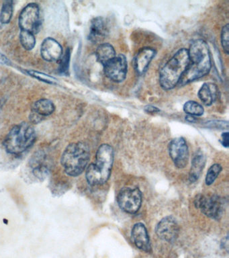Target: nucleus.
<instances>
[{
    "label": "nucleus",
    "mask_w": 229,
    "mask_h": 258,
    "mask_svg": "<svg viewBox=\"0 0 229 258\" xmlns=\"http://www.w3.org/2000/svg\"><path fill=\"white\" fill-rule=\"evenodd\" d=\"M188 52L190 62L180 79L179 86H184L206 76L212 68L210 50L204 40L198 39L193 42Z\"/></svg>",
    "instance_id": "nucleus-1"
},
{
    "label": "nucleus",
    "mask_w": 229,
    "mask_h": 258,
    "mask_svg": "<svg viewBox=\"0 0 229 258\" xmlns=\"http://www.w3.org/2000/svg\"><path fill=\"white\" fill-rule=\"evenodd\" d=\"M114 156V149L110 145L103 144L98 148L96 162L91 163L86 170V179L90 185H101L108 181L113 165Z\"/></svg>",
    "instance_id": "nucleus-2"
},
{
    "label": "nucleus",
    "mask_w": 229,
    "mask_h": 258,
    "mask_svg": "<svg viewBox=\"0 0 229 258\" xmlns=\"http://www.w3.org/2000/svg\"><path fill=\"white\" fill-rule=\"evenodd\" d=\"M189 62L188 50L183 48L178 50L161 70L160 83L162 88L166 90H172L178 85Z\"/></svg>",
    "instance_id": "nucleus-3"
},
{
    "label": "nucleus",
    "mask_w": 229,
    "mask_h": 258,
    "mask_svg": "<svg viewBox=\"0 0 229 258\" xmlns=\"http://www.w3.org/2000/svg\"><path fill=\"white\" fill-rule=\"evenodd\" d=\"M90 158V148L86 143H73L68 145L64 151L61 164L67 175L76 177L85 170Z\"/></svg>",
    "instance_id": "nucleus-4"
},
{
    "label": "nucleus",
    "mask_w": 229,
    "mask_h": 258,
    "mask_svg": "<svg viewBox=\"0 0 229 258\" xmlns=\"http://www.w3.org/2000/svg\"><path fill=\"white\" fill-rule=\"evenodd\" d=\"M36 140V132L33 126L27 122L16 125L10 131L5 141L8 153L21 154L33 145Z\"/></svg>",
    "instance_id": "nucleus-5"
},
{
    "label": "nucleus",
    "mask_w": 229,
    "mask_h": 258,
    "mask_svg": "<svg viewBox=\"0 0 229 258\" xmlns=\"http://www.w3.org/2000/svg\"><path fill=\"white\" fill-rule=\"evenodd\" d=\"M194 205L207 217L214 220L220 219L224 211L222 200L215 195L197 196Z\"/></svg>",
    "instance_id": "nucleus-6"
},
{
    "label": "nucleus",
    "mask_w": 229,
    "mask_h": 258,
    "mask_svg": "<svg viewBox=\"0 0 229 258\" xmlns=\"http://www.w3.org/2000/svg\"><path fill=\"white\" fill-rule=\"evenodd\" d=\"M19 26L21 30L38 33L41 26V12L37 4H28L19 16Z\"/></svg>",
    "instance_id": "nucleus-7"
},
{
    "label": "nucleus",
    "mask_w": 229,
    "mask_h": 258,
    "mask_svg": "<svg viewBox=\"0 0 229 258\" xmlns=\"http://www.w3.org/2000/svg\"><path fill=\"white\" fill-rule=\"evenodd\" d=\"M120 209L129 214H134L139 211L142 204V194L138 188L124 187L120 191L117 197Z\"/></svg>",
    "instance_id": "nucleus-8"
},
{
    "label": "nucleus",
    "mask_w": 229,
    "mask_h": 258,
    "mask_svg": "<svg viewBox=\"0 0 229 258\" xmlns=\"http://www.w3.org/2000/svg\"><path fill=\"white\" fill-rule=\"evenodd\" d=\"M104 73L107 78L114 82H122L126 79L128 72V62L126 56L120 54L104 66Z\"/></svg>",
    "instance_id": "nucleus-9"
},
{
    "label": "nucleus",
    "mask_w": 229,
    "mask_h": 258,
    "mask_svg": "<svg viewBox=\"0 0 229 258\" xmlns=\"http://www.w3.org/2000/svg\"><path fill=\"white\" fill-rule=\"evenodd\" d=\"M169 153L175 166L184 168L189 161V149L186 140L182 137L173 139L169 146Z\"/></svg>",
    "instance_id": "nucleus-10"
},
{
    "label": "nucleus",
    "mask_w": 229,
    "mask_h": 258,
    "mask_svg": "<svg viewBox=\"0 0 229 258\" xmlns=\"http://www.w3.org/2000/svg\"><path fill=\"white\" fill-rule=\"evenodd\" d=\"M156 231L160 239L172 243L178 237L180 227L174 217L168 216L161 220L157 225Z\"/></svg>",
    "instance_id": "nucleus-11"
},
{
    "label": "nucleus",
    "mask_w": 229,
    "mask_h": 258,
    "mask_svg": "<svg viewBox=\"0 0 229 258\" xmlns=\"http://www.w3.org/2000/svg\"><path fill=\"white\" fill-rule=\"evenodd\" d=\"M63 52L61 44L53 38H46L41 44V56L47 61H59L63 56Z\"/></svg>",
    "instance_id": "nucleus-12"
},
{
    "label": "nucleus",
    "mask_w": 229,
    "mask_h": 258,
    "mask_svg": "<svg viewBox=\"0 0 229 258\" xmlns=\"http://www.w3.org/2000/svg\"><path fill=\"white\" fill-rule=\"evenodd\" d=\"M55 110L53 102L48 99H41L35 102L32 108L30 120L33 123H39L46 116L53 114Z\"/></svg>",
    "instance_id": "nucleus-13"
},
{
    "label": "nucleus",
    "mask_w": 229,
    "mask_h": 258,
    "mask_svg": "<svg viewBox=\"0 0 229 258\" xmlns=\"http://www.w3.org/2000/svg\"><path fill=\"white\" fill-rule=\"evenodd\" d=\"M109 33L108 22L104 18L96 17L92 20L88 38L94 43H99L105 39Z\"/></svg>",
    "instance_id": "nucleus-14"
},
{
    "label": "nucleus",
    "mask_w": 229,
    "mask_h": 258,
    "mask_svg": "<svg viewBox=\"0 0 229 258\" xmlns=\"http://www.w3.org/2000/svg\"><path fill=\"white\" fill-rule=\"evenodd\" d=\"M132 239L134 245L142 251L150 252L151 247L147 230L143 223H136L132 229Z\"/></svg>",
    "instance_id": "nucleus-15"
},
{
    "label": "nucleus",
    "mask_w": 229,
    "mask_h": 258,
    "mask_svg": "<svg viewBox=\"0 0 229 258\" xmlns=\"http://www.w3.org/2000/svg\"><path fill=\"white\" fill-rule=\"evenodd\" d=\"M156 54V50L152 48H143L138 51L134 61V68L138 75L141 76L146 72Z\"/></svg>",
    "instance_id": "nucleus-16"
},
{
    "label": "nucleus",
    "mask_w": 229,
    "mask_h": 258,
    "mask_svg": "<svg viewBox=\"0 0 229 258\" xmlns=\"http://www.w3.org/2000/svg\"><path fill=\"white\" fill-rule=\"evenodd\" d=\"M218 96V89L213 83H205L198 92V97L205 106H211Z\"/></svg>",
    "instance_id": "nucleus-17"
},
{
    "label": "nucleus",
    "mask_w": 229,
    "mask_h": 258,
    "mask_svg": "<svg viewBox=\"0 0 229 258\" xmlns=\"http://www.w3.org/2000/svg\"><path fill=\"white\" fill-rule=\"evenodd\" d=\"M30 166L33 175L42 180L47 177L49 172V168L46 163V159L44 157V155L37 154L33 156L30 162Z\"/></svg>",
    "instance_id": "nucleus-18"
},
{
    "label": "nucleus",
    "mask_w": 229,
    "mask_h": 258,
    "mask_svg": "<svg viewBox=\"0 0 229 258\" xmlns=\"http://www.w3.org/2000/svg\"><path fill=\"white\" fill-rule=\"evenodd\" d=\"M206 163V157L202 153H197L195 155L192 161V167H191L189 179L190 182L194 183L200 177L201 173Z\"/></svg>",
    "instance_id": "nucleus-19"
},
{
    "label": "nucleus",
    "mask_w": 229,
    "mask_h": 258,
    "mask_svg": "<svg viewBox=\"0 0 229 258\" xmlns=\"http://www.w3.org/2000/svg\"><path fill=\"white\" fill-rule=\"evenodd\" d=\"M96 56L98 61L102 64H106L116 56L115 49L109 43L100 44L96 51Z\"/></svg>",
    "instance_id": "nucleus-20"
},
{
    "label": "nucleus",
    "mask_w": 229,
    "mask_h": 258,
    "mask_svg": "<svg viewBox=\"0 0 229 258\" xmlns=\"http://www.w3.org/2000/svg\"><path fill=\"white\" fill-rule=\"evenodd\" d=\"M184 111L190 116H200L204 114V109L198 102L191 100L185 103Z\"/></svg>",
    "instance_id": "nucleus-21"
},
{
    "label": "nucleus",
    "mask_w": 229,
    "mask_h": 258,
    "mask_svg": "<svg viewBox=\"0 0 229 258\" xmlns=\"http://www.w3.org/2000/svg\"><path fill=\"white\" fill-rule=\"evenodd\" d=\"M14 2L7 1L4 2L0 12V22L3 24H8L11 22L13 17Z\"/></svg>",
    "instance_id": "nucleus-22"
},
{
    "label": "nucleus",
    "mask_w": 229,
    "mask_h": 258,
    "mask_svg": "<svg viewBox=\"0 0 229 258\" xmlns=\"http://www.w3.org/2000/svg\"><path fill=\"white\" fill-rule=\"evenodd\" d=\"M20 40H21L22 46L26 50H31L35 46V34L31 32L21 30V34H20Z\"/></svg>",
    "instance_id": "nucleus-23"
},
{
    "label": "nucleus",
    "mask_w": 229,
    "mask_h": 258,
    "mask_svg": "<svg viewBox=\"0 0 229 258\" xmlns=\"http://www.w3.org/2000/svg\"><path fill=\"white\" fill-rule=\"evenodd\" d=\"M222 170V167L218 163H215L209 168L208 172L206 173V185H210L216 180L218 175L220 174L221 171Z\"/></svg>",
    "instance_id": "nucleus-24"
},
{
    "label": "nucleus",
    "mask_w": 229,
    "mask_h": 258,
    "mask_svg": "<svg viewBox=\"0 0 229 258\" xmlns=\"http://www.w3.org/2000/svg\"><path fill=\"white\" fill-rule=\"evenodd\" d=\"M27 73L30 76L41 81V82L47 83V84H56V83H57V80H56L55 78L48 76L47 74H43V73L37 72V71L35 70H29L27 71Z\"/></svg>",
    "instance_id": "nucleus-25"
},
{
    "label": "nucleus",
    "mask_w": 229,
    "mask_h": 258,
    "mask_svg": "<svg viewBox=\"0 0 229 258\" xmlns=\"http://www.w3.org/2000/svg\"><path fill=\"white\" fill-rule=\"evenodd\" d=\"M229 27L228 24H227L224 26H223L222 32H221V44L223 50L226 54H228V38H229Z\"/></svg>",
    "instance_id": "nucleus-26"
},
{
    "label": "nucleus",
    "mask_w": 229,
    "mask_h": 258,
    "mask_svg": "<svg viewBox=\"0 0 229 258\" xmlns=\"http://www.w3.org/2000/svg\"><path fill=\"white\" fill-rule=\"evenodd\" d=\"M69 61L70 51L69 48H68L65 55H64L63 57H61V59H60V72L63 73V74H66V72H68V70H69Z\"/></svg>",
    "instance_id": "nucleus-27"
},
{
    "label": "nucleus",
    "mask_w": 229,
    "mask_h": 258,
    "mask_svg": "<svg viewBox=\"0 0 229 258\" xmlns=\"http://www.w3.org/2000/svg\"><path fill=\"white\" fill-rule=\"evenodd\" d=\"M220 143L224 147H228V133H222L220 137Z\"/></svg>",
    "instance_id": "nucleus-28"
},
{
    "label": "nucleus",
    "mask_w": 229,
    "mask_h": 258,
    "mask_svg": "<svg viewBox=\"0 0 229 258\" xmlns=\"http://www.w3.org/2000/svg\"><path fill=\"white\" fill-rule=\"evenodd\" d=\"M221 247L223 249L225 250L226 252L228 251V236H226L224 238H223L222 241H221Z\"/></svg>",
    "instance_id": "nucleus-29"
},
{
    "label": "nucleus",
    "mask_w": 229,
    "mask_h": 258,
    "mask_svg": "<svg viewBox=\"0 0 229 258\" xmlns=\"http://www.w3.org/2000/svg\"><path fill=\"white\" fill-rule=\"evenodd\" d=\"M144 110L147 113H157L160 111V109H158L156 106H151V105L146 106L145 108H144Z\"/></svg>",
    "instance_id": "nucleus-30"
}]
</instances>
